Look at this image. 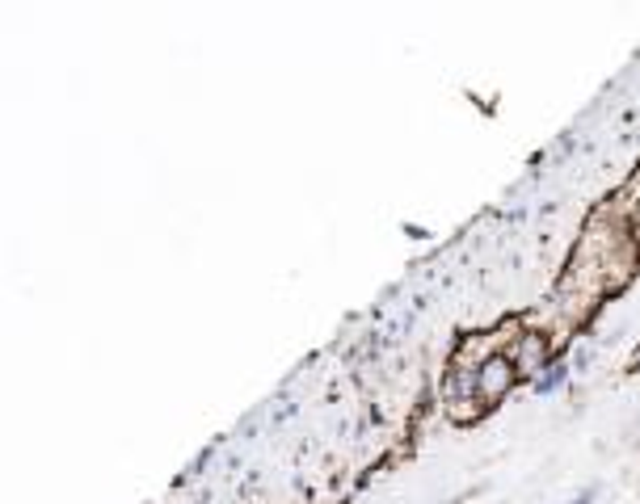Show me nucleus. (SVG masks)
Returning <instances> with one entry per match:
<instances>
[{
	"label": "nucleus",
	"mask_w": 640,
	"mask_h": 504,
	"mask_svg": "<svg viewBox=\"0 0 640 504\" xmlns=\"http://www.w3.org/2000/svg\"><path fill=\"white\" fill-rule=\"evenodd\" d=\"M468 370H472L476 391H480V399H485L489 408H497V399H506V391L518 382V370L506 349H493L485 362H476V366H468Z\"/></svg>",
	"instance_id": "1"
},
{
	"label": "nucleus",
	"mask_w": 640,
	"mask_h": 504,
	"mask_svg": "<svg viewBox=\"0 0 640 504\" xmlns=\"http://www.w3.org/2000/svg\"><path fill=\"white\" fill-rule=\"evenodd\" d=\"M569 374H573V366H569V357H557L552 366L543 370L540 379L531 382V396H557L560 387L569 382Z\"/></svg>",
	"instance_id": "2"
},
{
	"label": "nucleus",
	"mask_w": 640,
	"mask_h": 504,
	"mask_svg": "<svg viewBox=\"0 0 640 504\" xmlns=\"http://www.w3.org/2000/svg\"><path fill=\"white\" fill-rule=\"evenodd\" d=\"M594 500H599V483H590V488H582V491H577V496H573L569 504H594Z\"/></svg>",
	"instance_id": "3"
},
{
	"label": "nucleus",
	"mask_w": 640,
	"mask_h": 504,
	"mask_svg": "<svg viewBox=\"0 0 640 504\" xmlns=\"http://www.w3.org/2000/svg\"><path fill=\"white\" fill-rule=\"evenodd\" d=\"M627 374H640V345L632 349V357H627Z\"/></svg>",
	"instance_id": "4"
},
{
	"label": "nucleus",
	"mask_w": 640,
	"mask_h": 504,
	"mask_svg": "<svg viewBox=\"0 0 640 504\" xmlns=\"http://www.w3.org/2000/svg\"><path fill=\"white\" fill-rule=\"evenodd\" d=\"M438 504H451V500H438Z\"/></svg>",
	"instance_id": "5"
}]
</instances>
